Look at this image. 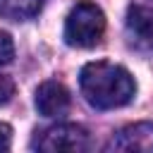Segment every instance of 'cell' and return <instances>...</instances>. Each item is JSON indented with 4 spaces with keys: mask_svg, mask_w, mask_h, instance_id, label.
I'll return each instance as SVG.
<instances>
[{
    "mask_svg": "<svg viewBox=\"0 0 153 153\" xmlns=\"http://www.w3.org/2000/svg\"><path fill=\"white\" fill-rule=\"evenodd\" d=\"M79 88L91 108L112 110V108L127 105L134 98L136 84H134V76L122 65L98 60V62L84 65L79 74Z\"/></svg>",
    "mask_w": 153,
    "mask_h": 153,
    "instance_id": "1",
    "label": "cell"
},
{
    "mask_svg": "<svg viewBox=\"0 0 153 153\" xmlns=\"http://www.w3.org/2000/svg\"><path fill=\"white\" fill-rule=\"evenodd\" d=\"M105 14L93 2H76L65 19V41L72 48H91L103 38Z\"/></svg>",
    "mask_w": 153,
    "mask_h": 153,
    "instance_id": "2",
    "label": "cell"
},
{
    "mask_svg": "<svg viewBox=\"0 0 153 153\" xmlns=\"http://www.w3.org/2000/svg\"><path fill=\"white\" fill-rule=\"evenodd\" d=\"M31 146L36 151H43V153H57V151L84 153L91 148V136L81 124L62 122V124H53L48 129L36 131Z\"/></svg>",
    "mask_w": 153,
    "mask_h": 153,
    "instance_id": "3",
    "label": "cell"
},
{
    "mask_svg": "<svg viewBox=\"0 0 153 153\" xmlns=\"http://www.w3.org/2000/svg\"><path fill=\"white\" fill-rule=\"evenodd\" d=\"M105 151H141V153H153V124L151 122H134L122 129H117Z\"/></svg>",
    "mask_w": 153,
    "mask_h": 153,
    "instance_id": "4",
    "label": "cell"
},
{
    "mask_svg": "<svg viewBox=\"0 0 153 153\" xmlns=\"http://www.w3.org/2000/svg\"><path fill=\"white\" fill-rule=\"evenodd\" d=\"M127 36L134 48L153 55V7L131 5L127 10Z\"/></svg>",
    "mask_w": 153,
    "mask_h": 153,
    "instance_id": "5",
    "label": "cell"
},
{
    "mask_svg": "<svg viewBox=\"0 0 153 153\" xmlns=\"http://www.w3.org/2000/svg\"><path fill=\"white\" fill-rule=\"evenodd\" d=\"M36 110L43 117H62L69 110V91L60 81H43L36 88Z\"/></svg>",
    "mask_w": 153,
    "mask_h": 153,
    "instance_id": "6",
    "label": "cell"
},
{
    "mask_svg": "<svg viewBox=\"0 0 153 153\" xmlns=\"http://www.w3.org/2000/svg\"><path fill=\"white\" fill-rule=\"evenodd\" d=\"M45 0H0V17L10 22H24L43 10Z\"/></svg>",
    "mask_w": 153,
    "mask_h": 153,
    "instance_id": "7",
    "label": "cell"
},
{
    "mask_svg": "<svg viewBox=\"0 0 153 153\" xmlns=\"http://www.w3.org/2000/svg\"><path fill=\"white\" fill-rule=\"evenodd\" d=\"M12 57H14V43H12V38L5 31H0V67L10 65Z\"/></svg>",
    "mask_w": 153,
    "mask_h": 153,
    "instance_id": "8",
    "label": "cell"
},
{
    "mask_svg": "<svg viewBox=\"0 0 153 153\" xmlns=\"http://www.w3.org/2000/svg\"><path fill=\"white\" fill-rule=\"evenodd\" d=\"M12 96H14V81L7 74H0V105L10 103Z\"/></svg>",
    "mask_w": 153,
    "mask_h": 153,
    "instance_id": "9",
    "label": "cell"
},
{
    "mask_svg": "<svg viewBox=\"0 0 153 153\" xmlns=\"http://www.w3.org/2000/svg\"><path fill=\"white\" fill-rule=\"evenodd\" d=\"M12 143V127L0 122V151H7Z\"/></svg>",
    "mask_w": 153,
    "mask_h": 153,
    "instance_id": "10",
    "label": "cell"
}]
</instances>
